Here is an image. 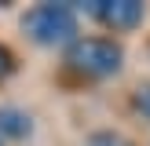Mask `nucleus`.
<instances>
[{"instance_id": "nucleus-1", "label": "nucleus", "mask_w": 150, "mask_h": 146, "mask_svg": "<svg viewBox=\"0 0 150 146\" xmlns=\"http://www.w3.org/2000/svg\"><path fill=\"white\" fill-rule=\"evenodd\" d=\"M22 29L29 33V40L55 48V44H73L77 40V15L66 4H37L33 11H26Z\"/></svg>"}, {"instance_id": "nucleus-2", "label": "nucleus", "mask_w": 150, "mask_h": 146, "mask_svg": "<svg viewBox=\"0 0 150 146\" xmlns=\"http://www.w3.org/2000/svg\"><path fill=\"white\" fill-rule=\"evenodd\" d=\"M121 44L106 40V36H84V40H73L70 51H66V62L73 69L88 73V77H110V73L121 69Z\"/></svg>"}, {"instance_id": "nucleus-3", "label": "nucleus", "mask_w": 150, "mask_h": 146, "mask_svg": "<svg viewBox=\"0 0 150 146\" xmlns=\"http://www.w3.org/2000/svg\"><path fill=\"white\" fill-rule=\"evenodd\" d=\"M88 15H95L110 29H136L143 22L146 7L139 0H95V4H88Z\"/></svg>"}, {"instance_id": "nucleus-4", "label": "nucleus", "mask_w": 150, "mask_h": 146, "mask_svg": "<svg viewBox=\"0 0 150 146\" xmlns=\"http://www.w3.org/2000/svg\"><path fill=\"white\" fill-rule=\"evenodd\" d=\"M29 128H33V124H29V117L22 113V110H11V106L0 110V131H4V135H11V139H26Z\"/></svg>"}, {"instance_id": "nucleus-5", "label": "nucleus", "mask_w": 150, "mask_h": 146, "mask_svg": "<svg viewBox=\"0 0 150 146\" xmlns=\"http://www.w3.org/2000/svg\"><path fill=\"white\" fill-rule=\"evenodd\" d=\"M88 146H128V139L117 135V131H95V135L88 139Z\"/></svg>"}, {"instance_id": "nucleus-6", "label": "nucleus", "mask_w": 150, "mask_h": 146, "mask_svg": "<svg viewBox=\"0 0 150 146\" xmlns=\"http://www.w3.org/2000/svg\"><path fill=\"white\" fill-rule=\"evenodd\" d=\"M11 69H15V58H11V51H7L4 44H0V80H4Z\"/></svg>"}, {"instance_id": "nucleus-7", "label": "nucleus", "mask_w": 150, "mask_h": 146, "mask_svg": "<svg viewBox=\"0 0 150 146\" xmlns=\"http://www.w3.org/2000/svg\"><path fill=\"white\" fill-rule=\"evenodd\" d=\"M136 106H139V110H143V113L150 117V84H146V88H139V95H136Z\"/></svg>"}]
</instances>
